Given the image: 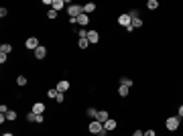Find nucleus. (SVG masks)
<instances>
[{"label": "nucleus", "mask_w": 183, "mask_h": 136, "mask_svg": "<svg viewBox=\"0 0 183 136\" xmlns=\"http://www.w3.org/2000/svg\"><path fill=\"white\" fill-rule=\"evenodd\" d=\"M179 124H181V118H179V116H171V118H167V122H165V126H167V130H171V132H175V130L179 128Z\"/></svg>", "instance_id": "nucleus-1"}, {"label": "nucleus", "mask_w": 183, "mask_h": 136, "mask_svg": "<svg viewBox=\"0 0 183 136\" xmlns=\"http://www.w3.org/2000/svg\"><path fill=\"white\" fill-rule=\"evenodd\" d=\"M67 12H69V18H77V16L83 12V6H80V4H71V6H67Z\"/></svg>", "instance_id": "nucleus-2"}, {"label": "nucleus", "mask_w": 183, "mask_h": 136, "mask_svg": "<svg viewBox=\"0 0 183 136\" xmlns=\"http://www.w3.org/2000/svg\"><path fill=\"white\" fill-rule=\"evenodd\" d=\"M118 25H120V27H124V28H128L130 25H132V16H130L128 12L120 14V16H118Z\"/></svg>", "instance_id": "nucleus-3"}, {"label": "nucleus", "mask_w": 183, "mask_h": 136, "mask_svg": "<svg viewBox=\"0 0 183 136\" xmlns=\"http://www.w3.org/2000/svg\"><path fill=\"white\" fill-rule=\"evenodd\" d=\"M88 130L92 132V134H96V136H98V134L102 132V130H104V124H102V122H98V120H94V122H90Z\"/></svg>", "instance_id": "nucleus-4"}, {"label": "nucleus", "mask_w": 183, "mask_h": 136, "mask_svg": "<svg viewBox=\"0 0 183 136\" xmlns=\"http://www.w3.org/2000/svg\"><path fill=\"white\" fill-rule=\"evenodd\" d=\"M25 47H27V49H33V51H37V49L41 47V45H39V39H37V37H29L27 43H25Z\"/></svg>", "instance_id": "nucleus-5"}, {"label": "nucleus", "mask_w": 183, "mask_h": 136, "mask_svg": "<svg viewBox=\"0 0 183 136\" xmlns=\"http://www.w3.org/2000/svg\"><path fill=\"white\" fill-rule=\"evenodd\" d=\"M27 120H29V122H37V124L45 122V118H43V114H35V112H29Z\"/></svg>", "instance_id": "nucleus-6"}, {"label": "nucleus", "mask_w": 183, "mask_h": 136, "mask_svg": "<svg viewBox=\"0 0 183 136\" xmlns=\"http://www.w3.org/2000/svg\"><path fill=\"white\" fill-rule=\"evenodd\" d=\"M96 120H98V122H102V124H106L110 120L108 112H106V110H100V112H98V116H96Z\"/></svg>", "instance_id": "nucleus-7"}, {"label": "nucleus", "mask_w": 183, "mask_h": 136, "mask_svg": "<svg viewBox=\"0 0 183 136\" xmlns=\"http://www.w3.org/2000/svg\"><path fill=\"white\" fill-rule=\"evenodd\" d=\"M67 89H69V81L67 79H61V81L57 83V91H59V94H65Z\"/></svg>", "instance_id": "nucleus-8"}, {"label": "nucleus", "mask_w": 183, "mask_h": 136, "mask_svg": "<svg viewBox=\"0 0 183 136\" xmlns=\"http://www.w3.org/2000/svg\"><path fill=\"white\" fill-rule=\"evenodd\" d=\"M88 41L90 43H98L100 41V33H98V31H88Z\"/></svg>", "instance_id": "nucleus-9"}, {"label": "nucleus", "mask_w": 183, "mask_h": 136, "mask_svg": "<svg viewBox=\"0 0 183 136\" xmlns=\"http://www.w3.org/2000/svg\"><path fill=\"white\" fill-rule=\"evenodd\" d=\"M35 57H37V59H45V57H47V47L41 45V47L35 51Z\"/></svg>", "instance_id": "nucleus-10"}, {"label": "nucleus", "mask_w": 183, "mask_h": 136, "mask_svg": "<svg viewBox=\"0 0 183 136\" xmlns=\"http://www.w3.org/2000/svg\"><path fill=\"white\" fill-rule=\"evenodd\" d=\"M31 112H35V114H43V112H45V104H41V102L33 104V110H31Z\"/></svg>", "instance_id": "nucleus-11"}, {"label": "nucleus", "mask_w": 183, "mask_h": 136, "mask_svg": "<svg viewBox=\"0 0 183 136\" xmlns=\"http://www.w3.org/2000/svg\"><path fill=\"white\" fill-rule=\"evenodd\" d=\"M77 25H81V27H86V25H90V18H88V14H83V12H81L80 16H77Z\"/></svg>", "instance_id": "nucleus-12"}, {"label": "nucleus", "mask_w": 183, "mask_h": 136, "mask_svg": "<svg viewBox=\"0 0 183 136\" xmlns=\"http://www.w3.org/2000/svg\"><path fill=\"white\" fill-rule=\"evenodd\" d=\"M10 51H12V45H10V43H2V45H0V53L8 55Z\"/></svg>", "instance_id": "nucleus-13"}, {"label": "nucleus", "mask_w": 183, "mask_h": 136, "mask_svg": "<svg viewBox=\"0 0 183 136\" xmlns=\"http://www.w3.org/2000/svg\"><path fill=\"white\" fill-rule=\"evenodd\" d=\"M51 6H53V10H57V12H59L61 8L65 6V2H63V0H53V4H51Z\"/></svg>", "instance_id": "nucleus-14"}, {"label": "nucleus", "mask_w": 183, "mask_h": 136, "mask_svg": "<svg viewBox=\"0 0 183 136\" xmlns=\"http://www.w3.org/2000/svg\"><path fill=\"white\" fill-rule=\"evenodd\" d=\"M94 10H96V4H94V2H88V4L83 6V14H90V12H94Z\"/></svg>", "instance_id": "nucleus-15"}, {"label": "nucleus", "mask_w": 183, "mask_h": 136, "mask_svg": "<svg viewBox=\"0 0 183 136\" xmlns=\"http://www.w3.org/2000/svg\"><path fill=\"white\" fill-rule=\"evenodd\" d=\"M116 126H118V124H116V120H108V122L104 124V128L108 130V132H110V130H116Z\"/></svg>", "instance_id": "nucleus-16"}, {"label": "nucleus", "mask_w": 183, "mask_h": 136, "mask_svg": "<svg viewBox=\"0 0 183 136\" xmlns=\"http://www.w3.org/2000/svg\"><path fill=\"white\" fill-rule=\"evenodd\" d=\"M27 83H29V79L25 77V75H19V77H16V85H19V88H22V85H27Z\"/></svg>", "instance_id": "nucleus-17"}, {"label": "nucleus", "mask_w": 183, "mask_h": 136, "mask_svg": "<svg viewBox=\"0 0 183 136\" xmlns=\"http://www.w3.org/2000/svg\"><path fill=\"white\" fill-rule=\"evenodd\" d=\"M4 116H6V122H14L16 120V112H12V110H8Z\"/></svg>", "instance_id": "nucleus-18"}, {"label": "nucleus", "mask_w": 183, "mask_h": 136, "mask_svg": "<svg viewBox=\"0 0 183 136\" xmlns=\"http://www.w3.org/2000/svg\"><path fill=\"white\" fill-rule=\"evenodd\" d=\"M147 6H149V10H157V8H159V2H157V0H149Z\"/></svg>", "instance_id": "nucleus-19"}, {"label": "nucleus", "mask_w": 183, "mask_h": 136, "mask_svg": "<svg viewBox=\"0 0 183 136\" xmlns=\"http://www.w3.org/2000/svg\"><path fill=\"white\" fill-rule=\"evenodd\" d=\"M118 94H120V98H126V95H128V88H126V85H120V88H118Z\"/></svg>", "instance_id": "nucleus-20"}, {"label": "nucleus", "mask_w": 183, "mask_h": 136, "mask_svg": "<svg viewBox=\"0 0 183 136\" xmlns=\"http://www.w3.org/2000/svg\"><path fill=\"white\" fill-rule=\"evenodd\" d=\"M130 27H132V28H141L142 27V21L136 16V18H132V25H130Z\"/></svg>", "instance_id": "nucleus-21"}, {"label": "nucleus", "mask_w": 183, "mask_h": 136, "mask_svg": "<svg viewBox=\"0 0 183 136\" xmlns=\"http://www.w3.org/2000/svg\"><path fill=\"white\" fill-rule=\"evenodd\" d=\"M120 85H126V88H130V85H132V79H130V77H122V79H120Z\"/></svg>", "instance_id": "nucleus-22"}, {"label": "nucleus", "mask_w": 183, "mask_h": 136, "mask_svg": "<svg viewBox=\"0 0 183 136\" xmlns=\"http://www.w3.org/2000/svg\"><path fill=\"white\" fill-rule=\"evenodd\" d=\"M57 94H59V91H57V88H53V89H49V91H47V95L51 98V100H55V98H57Z\"/></svg>", "instance_id": "nucleus-23"}, {"label": "nucleus", "mask_w": 183, "mask_h": 136, "mask_svg": "<svg viewBox=\"0 0 183 136\" xmlns=\"http://www.w3.org/2000/svg\"><path fill=\"white\" fill-rule=\"evenodd\" d=\"M77 45H80V49H86L90 45V41H88V39H80V43H77Z\"/></svg>", "instance_id": "nucleus-24"}, {"label": "nucleus", "mask_w": 183, "mask_h": 136, "mask_svg": "<svg viewBox=\"0 0 183 136\" xmlns=\"http://www.w3.org/2000/svg\"><path fill=\"white\" fill-rule=\"evenodd\" d=\"M88 116L90 118H96V116H98V110L96 108H88Z\"/></svg>", "instance_id": "nucleus-25"}, {"label": "nucleus", "mask_w": 183, "mask_h": 136, "mask_svg": "<svg viewBox=\"0 0 183 136\" xmlns=\"http://www.w3.org/2000/svg\"><path fill=\"white\" fill-rule=\"evenodd\" d=\"M47 16L51 18V21H55V18H57V10H53V8H51V10L47 12Z\"/></svg>", "instance_id": "nucleus-26"}, {"label": "nucleus", "mask_w": 183, "mask_h": 136, "mask_svg": "<svg viewBox=\"0 0 183 136\" xmlns=\"http://www.w3.org/2000/svg\"><path fill=\"white\" fill-rule=\"evenodd\" d=\"M77 35H80V39H88V33H86V28H81Z\"/></svg>", "instance_id": "nucleus-27"}, {"label": "nucleus", "mask_w": 183, "mask_h": 136, "mask_svg": "<svg viewBox=\"0 0 183 136\" xmlns=\"http://www.w3.org/2000/svg\"><path fill=\"white\" fill-rule=\"evenodd\" d=\"M0 112H2V114H6V112H8V108H6V104H0Z\"/></svg>", "instance_id": "nucleus-28"}, {"label": "nucleus", "mask_w": 183, "mask_h": 136, "mask_svg": "<svg viewBox=\"0 0 183 136\" xmlns=\"http://www.w3.org/2000/svg\"><path fill=\"white\" fill-rule=\"evenodd\" d=\"M6 14H8V10H6V8H4V6H2V8H0V16H2V18H4V16H6Z\"/></svg>", "instance_id": "nucleus-29"}, {"label": "nucleus", "mask_w": 183, "mask_h": 136, "mask_svg": "<svg viewBox=\"0 0 183 136\" xmlns=\"http://www.w3.org/2000/svg\"><path fill=\"white\" fill-rule=\"evenodd\" d=\"M6 59H8V55H4V53H0V63H6Z\"/></svg>", "instance_id": "nucleus-30"}, {"label": "nucleus", "mask_w": 183, "mask_h": 136, "mask_svg": "<svg viewBox=\"0 0 183 136\" xmlns=\"http://www.w3.org/2000/svg\"><path fill=\"white\" fill-rule=\"evenodd\" d=\"M55 100H57V102H63V100H65V95H63V94H57V98H55Z\"/></svg>", "instance_id": "nucleus-31"}, {"label": "nucleus", "mask_w": 183, "mask_h": 136, "mask_svg": "<svg viewBox=\"0 0 183 136\" xmlns=\"http://www.w3.org/2000/svg\"><path fill=\"white\" fill-rule=\"evenodd\" d=\"M144 136H157V134H155V130H147V132H144Z\"/></svg>", "instance_id": "nucleus-32"}, {"label": "nucleus", "mask_w": 183, "mask_h": 136, "mask_svg": "<svg viewBox=\"0 0 183 136\" xmlns=\"http://www.w3.org/2000/svg\"><path fill=\"white\" fill-rule=\"evenodd\" d=\"M132 136H144V132H142V130H134V134Z\"/></svg>", "instance_id": "nucleus-33"}, {"label": "nucleus", "mask_w": 183, "mask_h": 136, "mask_svg": "<svg viewBox=\"0 0 183 136\" xmlns=\"http://www.w3.org/2000/svg\"><path fill=\"white\" fill-rule=\"evenodd\" d=\"M177 116H179V118H183V106H181V108H179V112H177Z\"/></svg>", "instance_id": "nucleus-34"}, {"label": "nucleus", "mask_w": 183, "mask_h": 136, "mask_svg": "<svg viewBox=\"0 0 183 136\" xmlns=\"http://www.w3.org/2000/svg\"><path fill=\"white\" fill-rule=\"evenodd\" d=\"M2 136H12V134H10V132H4V134H2Z\"/></svg>", "instance_id": "nucleus-35"}]
</instances>
